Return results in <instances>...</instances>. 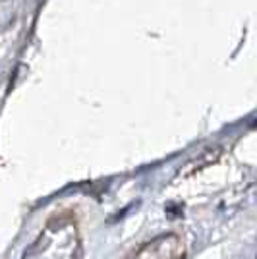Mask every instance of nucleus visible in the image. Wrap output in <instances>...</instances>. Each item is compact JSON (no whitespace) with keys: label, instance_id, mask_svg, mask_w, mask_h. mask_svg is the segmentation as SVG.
<instances>
[{"label":"nucleus","instance_id":"f257e3e1","mask_svg":"<svg viewBox=\"0 0 257 259\" xmlns=\"http://www.w3.org/2000/svg\"><path fill=\"white\" fill-rule=\"evenodd\" d=\"M22 259H81V234L74 213L51 217Z\"/></svg>","mask_w":257,"mask_h":259},{"label":"nucleus","instance_id":"f03ea898","mask_svg":"<svg viewBox=\"0 0 257 259\" xmlns=\"http://www.w3.org/2000/svg\"><path fill=\"white\" fill-rule=\"evenodd\" d=\"M186 251V240L180 234L164 232L161 236L145 242L128 259H184Z\"/></svg>","mask_w":257,"mask_h":259}]
</instances>
